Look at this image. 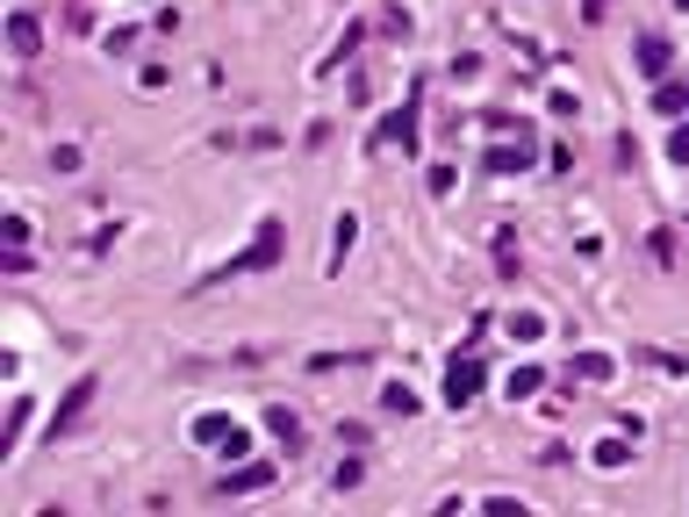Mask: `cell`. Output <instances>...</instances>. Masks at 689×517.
Masks as SVG:
<instances>
[{"instance_id": "6da1fadb", "label": "cell", "mask_w": 689, "mask_h": 517, "mask_svg": "<svg viewBox=\"0 0 689 517\" xmlns=\"http://www.w3.org/2000/svg\"><path fill=\"white\" fill-rule=\"evenodd\" d=\"M280 244H288V230H280L274 216H266V224H258V238L244 244V252L230 258V266H216L208 280H223V274H274V266H280Z\"/></svg>"}, {"instance_id": "7a4b0ae2", "label": "cell", "mask_w": 689, "mask_h": 517, "mask_svg": "<svg viewBox=\"0 0 689 517\" xmlns=\"http://www.w3.org/2000/svg\"><path fill=\"white\" fill-rule=\"evenodd\" d=\"M482 374H488V366L474 360V352H452V366H446V402H452V410H467V402L482 396Z\"/></svg>"}, {"instance_id": "3957f363", "label": "cell", "mask_w": 689, "mask_h": 517, "mask_svg": "<svg viewBox=\"0 0 689 517\" xmlns=\"http://www.w3.org/2000/svg\"><path fill=\"white\" fill-rule=\"evenodd\" d=\"M258 489H274V460H238L223 482H216V496L230 503V496H258Z\"/></svg>"}, {"instance_id": "277c9868", "label": "cell", "mask_w": 689, "mask_h": 517, "mask_svg": "<svg viewBox=\"0 0 689 517\" xmlns=\"http://www.w3.org/2000/svg\"><path fill=\"white\" fill-rule=\"evenodd\" d=\"M374 144H380V152H410V144H416V86H410V101L374 130Z\"/></svg>"}, {"instance_id": "5b68a950", "label": "cell", "mask_w": 689, "mask_h": 517, "mask_svg": "<svg viewBox=\"0 0 689 517\" xmlns=\"http://www.w3.org/2000/svg\"><path fill=\"white\" fill-rule=\"evenodd\" d=\"M532 158H539L532 137H510V144H496V152H482V166L496 172V180H510V172H532Z\"/></svg>"}, {"instance_id": "8992f818", "label": "cell", "mask_w": 689, "mask_h": 517, "mask_svg": "<svg viewBox=\"0 0 689 517\" xmlns=\"http://www.w3.org/2000/svg\"><path fill=\"white\" fill-rule=\"evenodd\" d=\"M86 402H94V374H80V381L65 388V402L51 410V438H65V431L80 424V417H86Z\"/></svg>"}, {"instance_id": "52a82bcc", "label": "cell", "mask_w": 689, "mask_h": 517, "mask_svg": "<svg viewBox=\"0 0 689 517\" xmlns=\"http://www.w3.org/2000/svg\"><path fill=\"white\" fill-rule=\"evenodd\" d=\"M668 58H675V44H668L661 29H646V36L632 44V65L646 72V80H661V72H668Z\"/></svg>"}, {"instance_id": "ba28073f", "label": "cell", "mask_w": 689, "mask_h": 517, "mask_svg": "<svg viewBox=\"0 0 689 517\" xmlns=\"http://www.w3.org/2000/svg\"><path fill=\"white\" fill-rule=\"evenodd\" d=\"M266 431H274V438H280L288 453H302V446H310V431H302V417H294L288 402H274V410H266Z\"/></svg>"}, {"instance_id": "9c48e42d", "label": "cell", "mask_w": 689, "mask_h": 517, "mask_svg": "<svg viewBox=\"0 0 689 517\" xmlns=\"http://www.w3.org/2000/svg\"><path fill=\"white\" fill-rule=\"evenodd\" d=\"M8 44H15V58H36L44 51V22L36 15H8Z\"/></svg>"}, {"instance_id": "30bf717a", "label": "cell", "mask_w": 689, "mask_h": 517, "mask_svg": "<svg viewBox=\"0 0 689 517\" xmlns=\"http://www.w3.org/2000/svg\"><path fill=\"white\" fill-rule=\"evenodd\" d=\"M539 388H546V366H532V360H524L510 381H503V396H510V402H532Z\"/></svg>"}, {"instance_id": "8fae6325", "label": "cell", "mask_w": 689, "mask_h": 517, "mask_svg": "<svg viewBox=\"0 0 689 517\" xmlns=\"http://www.w3.org/2000/svg\"><path fill=\"white\" fill-rule=\"evenodd\" d=\"M575 374H582V381H611V374H618V360L589 345V352H575Z\"/></svg>"}, {"instance_id": "7c38bea8", "label": "cell", "mask_w": 689, "mask_h": 517, "mask_svg": "<svg viewBox=\"0 0 689 517\" xmlns=\"http://www.w3.org/2000/svg\"><path fill=\"white\" fill-rule=\"evenodd\" d=\"M589 460H596V467H625V460H632V431H625V438H596Z\"/></svg>"}, {"instance_id": "4fadbf2b", "label": "cell", "mask_w": 689, "mask_h": 517, "mask_svg": "<svg viewBox=\"0 0 689 517\" xmlns=\"http://www.w3.org/2000/svg\"><path fill=\"white\" fill-rule=\"evenodd\" d=\"M380 410H388V417H416V388L388 381V388H380Z\"/></svg>"}, {"instance_id": "5bb4252c", "label": "cell", "mask_w": 689, "mask_h": 517, "mask_svg": "<svg viewBox=\"0 0 689 517\" xmlns=\"http://www.w3.org/2000/svg\"><path fill=\"white\" fill-rule=\"evenodd\" d=\"M510 338L517 345H539V338H546V316H539V310H517L510 316Z\"/></svg>"}, {"instance_id": "9a60e30c", "label": "cell", "mask_w": 689, "mask_h": 517, "mask_svg": "<svg viewBox=\"0 0 689 517\" xmlns=\"http://www.w3.org/2000/svg\"><path fill=\"white\" fill-rule=\"evenodd\" d=\"M360 360L366 352H310L302 366H310V374H338V366H360Z\"/></svg>"}, {"instance_id": "2e32d148", "label": "cell", "mask_w": 689, "mask_h": 517, "mask_svg": "<svg viewBox=\"0 0 689 517\" xmlns=\"http://www.w3.org/2000/svg\"><path fill=\"white\" fill-rule=\"evenodd\" d=\"M654 108H668V116H689V80H668L654 94Z\"/></svg>"}, {"instance_id": "e0dca14e", "label": "cell", "mask_w": 689, "mask_h": 517, "mask_svg": "<svg viewBox=\"0 0 689 517\" xmlns=\"http://www.w3.org/2000/svg\"><path fill=\"white\" fill-rule=\"evenodd\" d=\"M352 244H360V224H352V216H338V230H330V266H344V252H352Z\"/></svg>"}, {"instance_id": "ac0fdd59", "label": "cell", "mask_w": 689, "mask_h": 517, "mask_svg": "<svg viewBox=\"0 0 689 517\" xmlns=\"http://www.w3.org/2000/svg\"><path fill=\"white\" fill-rule=\"evenodd\" d=\"M639 360H646V366H661V374H689V366L675 360V352H661V345H639Z\"/></svg>"}, {"instance_id": "d6986e66", "label": "cell", "mask_w": 689, "mask_h": 517, "mask_svg": "<svg viewBox=\"0 0 689 517\" xmlns=\"http://www.w3.org/2000/svg\"><path fill=\"white\" fill-rule=\"evenodd\" d=\"M668 158H675V166H689V122H682V130L668 137Z\"/></svg>"}, {"instance_id": "ffe728a7", "label": "cell", "mask_w": 689, "mask_h": 517, "mask_svg": "<svg viewBox=\"0 0 689 517\" xmlns=\"http://www.w3.org/2000/svg\"><path fill=\"white\" fill-rule=\"evenodd\" d=\"M675 8H682V15H689V0H675Z\"/></svg>"}]
</instances>
